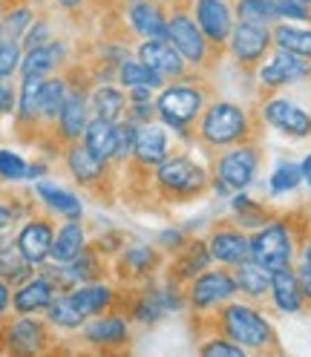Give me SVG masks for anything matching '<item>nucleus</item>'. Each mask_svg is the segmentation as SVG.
<instances>
[{"instance_id":"obj_37","label":"nucleus","mask_w":311,"mask_h":357,"mask_svg":"<svg viewBox=\"0 0 311 357\" xmlns=\"http://www.w3.org/2000/svg\"><path fill=\"white\" fill-rule=\"evenodd\" d=\"M47 320H50L55 328H61V331H78V328L86 323V317L81 314V308L73 303L70 291H58V294H55V300H52L50 308H47Z\"/></svg>"},{"instance_id":"obj_55","label":"nucleus","mask_w":311,"mask_h":357,"mask_svg":"<svg viewBox=\"0 0 311 357\" xmlns=\"http://www.w3.org/2000/svg\"><path fill=\"white\" fill-rule=\"evenodd\" d=\"M300 259H303V262H311V239H305V242L300 245Z\"/></svg>"},{"instance_id":"obj_13","label":"nucleus","mask_w":311,"mask_h":357,"mask_svg":"<svg viewBox=\"0 0 311 357\" xmlns=\"http://www.w3.org/2000/svg\"><path fill=\"white\" fill-rule=\"evenodd\" d=\"M193 20L208 38V43L219 52L228 47V38L234 29V6L228 0H193L190 3Z\"/></svg>"},{"instance_id":"obj_10","label":"nucleus","mask_w":311,"mask_h":357,"mask_svg":"<svg viewBox=\"0 0 311 357\" xmlns=\"http://www.w3.org/2000/svg\"><path fill=\"white\" fill-rule=\"evenodd\" d=\"M259 86L265 93H277L282 86H294L300 81H308L311 78V61L288 52V50H277L259 63Z\"/></svg>"},{"instance_id":"obj_29","label":"nucleus","mask_w":311,"mask_h":357,"mask_svg":"<svg viewBox=\"0 0 311 357\" xmlns=\"http://www.w3.org/2000/svg\"><path fill=\"white\" fill-rule=\"evenodd\" d=\"M70 297L81 308L84 317H98V314H104V311L116 303V291L109 285H104L101 280L81 282L78 288H73V291H70Z\"/></svg>"},{"instance_id":"obj_1","label":"nucleus","mask_w":311,"mask_h":357,"mask_svg":"<svg viewBox=\"0 0 311 357\" xmlns=\"http://www.w3.org/2000/svg\"><path fill=\"white\" fill-rule=\"evenodd\" d=\"M213 326L219 334H225L228 340L239 343L245 351H282L280 337L274 331V323L262 314V311L251 303H225L216 308L213 314Z\"/></svg>"},{"instance_id":"obj_27","label":"nucleus","mask_w":311,"mask_h":357,"mask_svg":"<svg viewBox=\"0 0 311 357\" xmlns=\"http://www.w3.org/2000/svg\"><path fill=\"white\" fill-rule=\"evenodd\" d=\"M81 142L90 147L101 162H119V121H104V119H90Z\"/></svg>"},{"instance_id":"obj_28","label":"nucleus","mask_w":311,"mask_h":357,"mask_svg":"<svg viewBox=\"0 0 311 357\" xmlns=\"http://www.w3.org/2000/svg\"><path fill=\"white\" fill-rule=\"evenodd\" d=\"M86 239H90V236H86L81 219H66L63 225L55 231L50 259H52V262H61V265H70V262L86 248Z\"/></svg>"},{"instance_id":"obj_38","label":"nucleus","mask_w":311,"mask_h":357,"mask_svg":"<svg viewBox=\"0 0 311 357\" xmlns=\"http://www.w3.org/2000/svg\"><path fill=\"white\" fill-rule=\"evenodd\" d=\"M119 84L124 89H132V86H150V89H159L167 84L156 70H150V66L142 61V58H127L121 66H119Z\"/></svg>"},{"instance_id":"obj_21","label":"nucleus","mask_w":311,"mask_h":357,"mask_svg":"<svg viewBox=\"0 0 311 357\" xmlns=\"http://www.w3.org/2000/svg\"><path fill=\"white\" fill-rule=\"evenodd\" d=\"M81 334L98 349H121L130 343V326L121 314H98L81 326Z\"/></svg>"},{"instance_id":"obj_45","label":"nucleus","mask_w":311,"mask_h":357,"mask_svg":"<svg viewBox=\"0 0 311 357\" xmlns=\"http://www.w3.org/2000/svg\"><path fill=\"white\" fill-rule=\"evenodd\" d=\"M32 20H35V17H32V9H29V6L9 9L6 20H3V38H15V40H20V38H24V32L29 29Z\"/></svg>"},{"instance_id":"obj_30","label":"nucleus","mask_w":311,"mask_h":357,"mask_svg":"<svg viewBox=\"0 0 311 357\" xmlns=\"http://www.w3.org/2000/svg\"><path fill=\"white\" fill-rule=\"evenodd\" d=\"M35 196L47 205L52 213L63 216V219H84V202L78 199V193L50 185V182H38L35 185Z\"/></svg>"},{"instance_id":"obj_20","label":"nucleus","mask_w":311,"mask_h":357,"mask_svg":"<svg viewBox=\"0 0 311 357\" xmlns=\"http://www.w3.org/2000/svg\"><path fill=\"white\" fill-rule=\"evenodd\" d=\"M271 305L280 311V314H300L305 308V294L300 288L297 271L291 268H280V271H271V291H268Z\"/></svg>"},{"instance_id":"obj_5","label":"nucleus","mask_w":311,"mask_h":357,"mask_svg":"<svg viewBox=\"0 0 311 357\" xmlns=\"http://www.w3.org/2000/svg\"><path fill=\"white\" fill-rule=\"evenodd\" d=\"M153 182L170 202H190L211 188V170L188 153H170L162 165L153 167Z\"/></svg>"},{"instance_id":"obj_26","label":"nucleus","mask_w":311,"mask_h":357,"mask_svg":"<svg viewBox=\"0 0 311 357\" xmlns=\"http://www.w3.org/2000/svg\"><path fill=\"white\" fill-rule=\"evenodd\" d=\"M119 274L132 282V280H147L153 271H159L162 265V251L153 248V245H130L119 257Z\"/></svg>"},{"instance_id":"obj_18","label":"nucleus","mask_w":311,"mask_h":357,"mask_svg":"<svg viewBox=\"0 0 311 357\" xmlns=\"http://www.w3.org/2000/svg\"><path fill=\"white\" fill-rule=\"evenodd\" d=\"M127 24L142 40L167 38V12L156 0H127Z\"/></svg>"},{"instance_id":"obj_14","label":"nucleus","mask_w":311,"mask_h":357,"mask_svg":"<svg viewBox=\"0 0 311 357\" xmlns=\"http://www.w3.org/2000/svg\"><path fill=\"white\" fill-rule=\"evenodd\" d=\"M90 93H86L84 84H73L70 81V93L63 98V107L55 119V130L61 142H81L86 124H90Z\"/></svg>"},{"instance_id":"obj_33","label":"nucleus","mask_w":311,"mask_h":357,"mask_svg":"<svg viewBox=\"0 0 311 357\" xmlns=\"http://www.w3.org/2000/svg\"><path fill=\"white\" fill-rule=\"evenodd\" d=\"M90 109L96 119L121 121L127 113V93L116 84H101L90 93Z\"/></svg>"},{"instance_id":"obj_42","label":"nucleus","mask_w":311,"mask_h":357,"mask_svg":"<svg viewBox=\"0 0 311 357\" xmlns=\"http://www.w3.org/2000/svg\"><path fill=\"white\" fill-rule=\"evenodd\" d=\"M303 185V170L300 162H280L268 178V190L271 196H285V193H294Z\"/></svg>"},{"instance_id":"obj_43","label":"nucleus","mask_w":311,"mask_h":357,"mask_svg":"<svg viewBox=\"0 0 311 357\" xmlns=\"http://www.w3.org/2000/svg\"><path fill=\"white\" fill-rule=\"evenodd\" d=\"M20 61H24V47L15 38H3L0 40V78H12L20 70Z\"/></svg>"},{"instance_id":"obj_40","label":"nucleus","mask_w":311,"mask_h":357,"mask_svg":"<svg viewBox=\"0 0 311 357\" xmlns=\"http://www.w3.org/2000/svg\"><path fill=\"white\" fill-rule=\"evenodd\" d=\"M70 271L75 277V282H96V280H104V271H107V265H104V257L98 254L96 245H86V248L70 262Z\"/></svg>"},{"instance_id":"obj_32","label":"nucleus","mask_w":311,"mask_h":357,"mask_svg":"<svg viewBox=\"0 0 311 357\" xmlns=\"http://www.w3.org/2000/svg\"><path fill=\"white\" fill-rule=\"evenodd\" d=\"M234 280H236V288H239V294L242 297H248V300H265L271 291V271L268 268H262L259 262L248 259V262H242L234 268Z\"/></svg>"},{"instance_id":"obj_3","label":"nucleus","mask_w":311,"mask_h":357,"mask_svg":"<svg viewBox=\"0 0 311 357\" xmlns=\"http://www.w3.org/2000/svg\"><path fill=\"white\" fill-rule=\"evenodd\" d=\"M254 139V119L245 107L236 101L213 98L202 109V116L196 121V142L205 144L208 150H225L242 142Z\"/></svg>"},{"instance_id":"obj_35","label":"nucleus","mask_w":311,"mask_h":357,"mask_svg":"<svg viewBox=\"0 0 311 357\" xmlns=\"http://www.w3.org/2000/svg\"><path fill=\"white\" fill-rule=\"evenodd\" d=\"M274 47L311 61V24H274Z\"/></svg>"},{"instance_id":"obj_24","label":"nucleus","mask_w":311,"mask_h":357,"mask_svg":"<svg viewBox=\"0 0 311 357\" xmlns=\"http://www.w3.org/2000/svg\"><path fill=\"white\" fill-rule=\"evenodd\" d=\"M66 170H70V176L78 185L93 188L107 176V162H101L84 142H73L66 147Z\"/></svg>"},{"instance_id":"obj_16","label":"nucleus","mask_w":311,"mask_h":357,"mask_svg":"<svg viewBox=\"0 0 311 357\" xmlns=\"http://www.w3.org/2000/svg\"><path fill=\"white\" fill-rule=\"evenodd\" d=\"M213 257H211V248H208V239H188L179 251L173 254L170 265H167V282L173 285H188L193 277H199L211 268Z\"/></svg>"},{"instance_id":"obj_50","label":"nucleus","mask_w":311,"mask_h":357,"mask_svg":"<svg viewBox=\"0 0 311 357\" xmlns=\"http://www.w3.org/2000/svg\"><path fill=\"white\" fill-rule=\"evenodd\" d=\"M294 271H297V280H300V288H303L305 300L311 303V262H303L300 259V265L294 268Z\"/></svg>"},{"instance_id":"obj_56","label":"nucleus","mask_w":311,"mask_h":357,"mask_svg":"<svg viewBox=\"0 0 311 357\" xmlns=\"http://www.w3.org/2000/svg\"><path fill=\"white\" fill-rule=\"evenodd\" d=\"M58 6H61V9H81L84 0H58Z\"/></svg>"},{"instance_id":"obj_12","label":"nucleus","mask_w":311,"mask_h":357,"mask_svg":"<svg viewBox=\"0 0 311 357\" xmlns=\"http://www.w3.org/2000/svg\"><path fill=\"white\" fill-rule=\"evenodd\" d=\"M205 239H208V248H211V257L216 265L236 268L251 259V234L242 231L234 219L216 222Z\"/></svg>"},{"instance_id":"obj_48","label":"nucleus","mask_w":311,"mask_h":357,"mask_svg":"<svg viewBox=\"0 0 311 357\" xmlns=\"http://www.w3.org/2000/svg\"><path fill=\"white\" fill-rule=\"evenodd\" d=\"M185 242H188V234L182 228H167V231L159 234V239H156V245H159L162 251H170V254L179 251Z\"/></svg>"},{"instance_id":"obj_57","label":"nucleus","mask_w":311,"mask_h":357,"mask_svg":"<svg viewBox=\"0 0 311 357\" xmlns=\"http://www.w3.org/2000/svg\"><path fill=\"white\" fill-rule=\"evenodd\" d=\"M0 40H3V24H0Z\"/></svg>"},{"instance_id":"obj_54","label":"nucleus","mask_w":311,"mask_h":357,"mask_svg":"<svg viewBox=\"0 0 311 357\" xmlns=\"http://www.w3.org/2000/svg\"><path fill=\"white\" fill-rule=\"evenodd\" d=\"M43 165H26V178H38V176H43Z\"/></svg>"},{"instance_id":"obj_44","label":"nucleus","mask_w":311,"mask_h":357,"mask_svg":"<svg viewBox=\"0 0 311 357\" xmlns=\"http://www.w3.org/2000/svg\"><path fill=\"white\" fill-rule=\"evenodd\" d=\"M199 354H205V357H245V349L234 340H228L225 334H216V337H211L199 346Z\"/></svg>"},{"instance_id":"obj_51","label":"nucleus","mask_w":311,"mask_h":357,"mask_svg":"<svg viewBox=\"0 0 311 357\" xmlns=\"http://www.w3.org/2000/svg\"><path fill=\"white\" fill-rule=\"evenodd\" d=\"M12 305V294H9V282L0 277V314H3V311Z\"/></svg>"},{"instance_id":"obj_17","label":"nucleus","mask_w":311,"mask_h":357,"mask_svg":"<svg viewBox=\"0 0 311 357\" xmlns=\"http://www.w3.org/2000/svg\"><path fill=\"white\" fill-rule=\"evenodd\" d=\"M15 239H17L20 254L26 257V262L35 265V268H43L50 259V251H52L55 228H52L50 219H29Z\"/></svg>"},{"instance_id":"obj_36","label":"nucleus","mask_w":311,"mask_h":357,"mask_svg":"<svg viewBox=\"0 0 311 357\" xmlns=\"http://www.w3.org/2000/svg\"><path fill=\"white\" fill-rule=\"evenodd\" d=\"M70 93V78H43L40 84V98H38V113H40V121L52 124L63 107V98Z\"/></svg>"},{"instance_id":"obj_34","label":"nucleus","mask_w":311,"mask_h":357,"mask_svg":"<svg viewBox=\"0 0 311 357\" xmlns=\"http://www.w3.org/2000/svg\"><path fill=\"white\" fill-rule=\"evenodd\" d=\"M32 271H35V265H29L26 257L20 254L17 239H12V236L0 239V277L9 285H20L32 277Z\"/></svg>"},{"instance_id":"obj_6","label":"nucleus","mask_w":311,"mask_h":357,"mask_svg":"<svg viewBox=\"0 0 311 357\" xmlns=\"http://www.w3.org/2000/svg\"><path fill=\"white\" fill-rule=\"evenodd\" d=\"M303 242L305 239H300L291 219L274 216L271 222H265L262 228L251 231V259L259 262L262 268H268V271L291 268Z\"/></svg>"},{"instance_id":"obj_22","label":"nucleus","mask_w":311,"mask_h":357,"mask_svg":"<svg viewBox=\"0 0 311 357\" xmlns=\"http://www.w3.org/2000/svg\"><path fill=\"white\" fill-rule=\"evenodd\" d=\"M55 294H58V285L47 274H40V277L32 274L26 282H20V288L12 294V308L17 314H38V311L50 308Z\"/></svg>"},{"instance_id":"obj_7","label":"nucleus","mask_w":311,"mask_h":357,"mask_svg":"<svg viewBox=\"0 0 311 357\" xmlns=\"http://www.w3.org/2000/svg\"><path fill=\"white\" fill-rule=\"evenodd\" d=\"M236 294H239V288H236V280H234V268H225V265L205 268L202 274L193 277L185 285V303L196 317L213 314L219 305L231 303Z\"/></svg>"},{"instance_id":"obj_4","label":"nucleus","mask_w":311,"mask_h":357,"mask_svg":"<svg viewBox=\"0 0 311 357\" xmlns=\"http://www.w3.org/2000/svg\"><path fill=\"white\" fill-rule=\"evenodd\" d=\"M259 167H262V150L254 139L216 150L211 165V188L219 196H234L236 190H248L257 182Z\"/></svg>"},{"instance_id":"obj_46","label":"nucleus","mask_w":311,"mask_h":357,"mask_svg":"<svg viewBox=\"0 0 311 357\" xmlns=\"http://www.w3.org/2000/svg\"><path fill=\"white\" fill-rule=\"evenodd\" d=\"M0 178H9V182L26 178V162L12 150H0Z\"/></svg>"},{"instance_id":"obj_23","label":"nucleus","mask_w":311,"mask_h":357,"mask_svg":"<svg viewBox=\"0 0 311 357\" xmlns=\"http://www.w3.org/2000/svg\"><path fill=\"white\" fill-rule=\"evenodd\" d=\"M47 323H40L29 314H20V320H15L12 326H6V346L17 354H38L47 349Z\"/></svg>"},{"instance_id":"obj_8","label":"nucleus","mask_w":311,"mask_h":357,"mask_svg":"<svg viewBox=\"0 0 311 357\" xmlns=\"http://www.w3.org/2000/svg\"><path fill=\"white\" fill-rule=\"evenodd\" d=\"M167 40L179 50V55L188 61L190 70H208L213 63L216 50L208 43V38L202 35V29H199V24L193 20V12L173 9L167 15Z\"/></svg>"},{"instance_id":"obj_58","label":"nucleus","mask_w":311,"mask_h":357,"mask_svg":"<svg viewBox=\"0 0 311 357\" xmlns=\"http://www.w3.org/2000/svg\"><path fill=\"white\" fill-rule=\"evenodd\" d=\"M303 3H308V6H311V0H303Z\"/></svg>"},{"instance_id":"obj_15","label":"nucleus","mask_w":311,"mask_h":357,"mask_svg":"<svg viewBox=\"0 0 311 357\" xmlns=\"http://www.w3.org/2000/svg\"><path fill=\"white\" fill-rule=\"evenodd\" d=\"M136 55L150 66V70H156L165 81H179L188 75V61L179 55V50L173 47V43L167 38H153V40H142Z\"/></svg>"},{"instance_id":"obj_49","label":"nucleus","mask_w":311,"mask_h":357,"mask_svg":"<svg viewBox=\"0 0 311 357\" xmlns=\"http://www.w3.org/2000/svg\"><path fill=\"white\" fill-rule=\"evenodd\" d=\"M15 107H17V93H15V86L9 84V78H0V116L12 113Z\"/></svg>"},{"instance_id":"obj_11","label":"nucleus","mask_w":311,"mask_h":357,"mask_svg":"<svg viewBox=\"0 0 311 357\" xmlns=\"http://www.w3.org/2000/svg\"><path fill=\"white\" fill-rule=\"evenodd\" d=\"M262 121L274 127L288 139H308L311 136V113L288 96H268L259 107Z\"/></svg>"},{"instance_id":"obj_52","label":"nucleus","mask_w":311,"mask_h":357,"mask_svg":"<svg viewBox=\"0 0 311 357\" xmlns=\"http://www.w3.org/2000/svg\"><path fill=\"white\" fill-rule=\"evenodd\" d=\"M300 170H303V182L311 188V153H305V159L300 162Z\"/></svg>"},{"instance_id":"obj_53","label":"nucleus","mask_w":311,"mask_h":357,"mask_svg":"<svg viewBox=\"0 0 311 357\" xmlns=\"http://www.w3.org/2000/svg\"><path fill=\"white\" fill-rule=\"evenodd\" d=\"M12 219H15V216H12V211L0 205V231H3V228H9V225H12Z\"/></svg>"},{"instance_id":"obj_31","label":"nucleus","mask_w":311,"mask_h":357,"mask_svg":"<svg viewBox=\"0 0 311 357\" xmlns=\"http://www.w3.org/2000/svg\"><path fill=\"white\" fill-rule=\"evenodd\" d=\"M231 213H234V222L242 228V231H257V228H262L265 222H271L277 213L274 211H268L262 202H257V199L251 196V193H245V190H236L234 196H231Z\"/></svg>"},{"instance_id":"obj_2","label":"nucleus","mask_w":311,"mask_h":357,"mask_svg":"<svg viewBox=\"0 0 311 357\" xmlns=\"http://www.w3.org/2000/svg\"><path fill=\"white\" fill-rule=\"evenodd\" d=\"M208 107V89L193 75H185L179 81H167L159 96H156V119L167 130L179 132L185 142L196 139V121Z\"/></svg>"},{"instance_id":"obj_9","label":"nucleus","mask_w":311,"mask_h":357,"mask_svg":"<svg viewBox=\"0 0 311 357\" xmlns=\"http://www.w3.org/2000/svg\"><path fill=\"white\" fill-rule=\"evenodd\" d=\"M274 50V32L265 24H248V20H236L231 38H228V52L239 70L254 73L257 66L271 55Z\"/></svg>"},{"instance_id":"obj_47","label":"nucleus","mask_w":311,"mask_h":357,"mask_svg":"<svg viewBox=\"0 0 311 357\" xmlns=\"http://www.w3.org/2000/svg\"><path fill=\"white\" fill-rule=\"evenodd\" d=\"M52 40V26H50V20H32L29 29L24 32V38H20V47L24 50H35L40 47V43H50Z\"/></svg>"},{"instance_id":"obj_25","label":"nucleus","mask_w":311,"mask_h":357,"mask_svg":"<svg viewBox=\"0 0 311 357\" xmlns=\"http://www.w3.org/2000/svg\"><path fill=\"white\" fill-rule=\"evenodd\" d=\"M70 55V47L63 40H50V43H40L35 50H26L24 52V61H20V75H52L58 66L66 61Z\"/></svg>"},{"instance_id":"obj_19","label":"nucleus","mask_w":311,"mask_h":357,"mask_svg":"<svg viewBox=\"0 0 311 357\" xmlns=\"http://www.w3.org/2000/svg\"><path fill=\"white\" fill-rule=\"evenodd\" d=\"M170 155V139L165 124L156 119L147 124H139V136H136V150H132V162L139 167H156L162 165Z\"/></svg>"},{"instance_id":"obj_41","label":"nucleus","mask_w":311,"mask_h":357,"mask_svg":"<svg viewBox=\"0 0 311 357\" xmlns=\"http://www.w3.org/2000/svg\"><path fill=\"white\" fill-rule=\"evenodd\" d=\"M40 84H43V75H26L24 81H20V93H17V119H20V124L40 121V113H38Z\"/></svg>"},{"instance_id":"obj_39","label":"nucleus","mask_w":311,"mask_h":357,"mask_svg":"<svg viewBox=\"0 0 311 357\" xmlns=\"http://www.w3.org/2000/svg\"><path fill=\"white\" fill-rule=\"evenodd\" d=\"M234 15L236 20H248V24H265V26L280 24L274 0H234Z\"/></svg>"}]
</instances>
